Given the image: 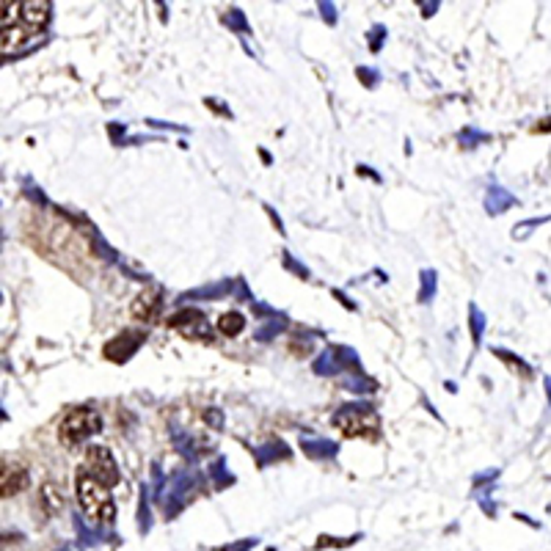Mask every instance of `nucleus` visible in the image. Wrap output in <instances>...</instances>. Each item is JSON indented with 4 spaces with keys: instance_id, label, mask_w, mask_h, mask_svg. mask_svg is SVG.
<instances>
[{
    "instance_id": "20e7f679",
    "label": "nucleus",
    "mask_w": 551,
    "mask_h": 551,
    "mask_svg": "<svg viewBox=\"0 0 551 551\" xmlns=\"http://www.w3.org/2000/svg\"><path fill=\"white\" fill-rule=\"evenodd\" d=\"M80 469L85 474H92L94 480H100L102 485H108V488H113L116 482H119V469H116V460L105 447H89L85 450Z\"/></svg>"
},
{
    "instance_id": "423d86ee",
    "label": "nucleus",
    "mask_w": 551,
    "mask_h": 551,
    "mask_svg": "<svg viewBox=\"0 0 551 551\" xmlns=\"http://www.w3.org/2000/svg\"><path fill=\"white\" fill-rule=\"evenodd\" d=\"M160 306H163L160 289H158V287H147V289H141V293L135 296L130 312H133L135 320H141V323H152L155 317L160 314Z\"/></svg>"
},
{
    "instance_id": "f257e3e1",
    "label": "nucleus",
    "mask_w": 551,
    "mask_h": 551,
    "mask_svg": "<svg viewBox=\"0 0 551 551\" xmlns=\"http://www.w3.org/2000/svg\"><path fill=\"white\" fill-rule=\"evenodd\" d=\"M75 490H77V502L83 507V513L92 521H102V524H110L116 518V505L110 497V488L102 485L100 480H94L92 474H85L83 469L77 472L75 480Z\"/></svg>"
},
{
    "instance_id": "9d476101",
    "label": "nucleus",
    "mask_w": 551,
    "mask_h": 551,
    "mask_svg": "<svg viewBox=\"0 0 551 551\" xmlns=\"http://www.w3.org/2000/svg\"><path fill=\"white\" fill-rule=\"evenodd\" d=\"M535 133H551V119H543L540 125H535Z\"/></svg>"
},
{
    "instance_id": "6e6552de",
    "label": "nucleus",
    "mask_w": 551,
    "mask_h": 551,
    "mask_svg": "<svg viewBox=\"0 0 551 551\" xmlns=\"http://www.w3.org/2000/svg\"><path fill=\"white\" fill-rule=\"evenodd\" d=\"M39 502H42V510H45L47 515H53V513H58V510L64 507V497H61V490H58L53 482L42 485V497H39Z\"/></svg>"
},
{
    "instance_id": "39448f33",
    "label": "nucleus",
    "mask_w": 551,
    "mask_h": 551,
    "mask_svg": "<svg viewBox=\"0 0 551 551\" xmlns=\"http://www.w3.org/2000/svg\"><path fill=\"white\" fill-rule=\"evenodd\" d=\"M166 323H168V328L180 331V334L188 336V339H199V342L213 339V331H210V326H207V320H205V314L196 312V309H185V312L171 314Z\"/></svg>"
},
{
    "instance_id": "7ed1b4c3",
    "label": "nucleus",
    "mask_w": 551,
    "mask_h": 551,
    "mask_svg": "<svg viewBox=\"0 0 551 551\" xmlns=\"http://www.w3.org/2000/svg\"><path fill=\"white\" fill-rule=\"evenodd\" d=\"M334 425L351 439H375L378 436V417L364 411V409H347L342 411Z\"/></svg>"
},
{
    "instance_id": "f03ea898",
    "label": "nucleus",
    "mask_w": 551,
    "mask_h": 551,
    "mask_svg": "<svg viewBox=\"0 0 551 551\" xmlns=\"http://www.w3.org/2000/svg\"><path fill=\"white\" fill-rule=\"evenodd\" d=\"M102 427V419L97 411L92 409H75L64 417L61 427H58V439H61L64 447H77L83 444L89 436H94V433Z\"/></svg>"
},
{
    "instance_id": "0eeeda50",
    "label": "nucleus",
    "mask_w": 551,
    "mask_h": 551,
    "mask_svg": "<svg viewBox=\"0 0 551 551\" xmlns=\"http://www.w3.org/2000/svg\"><path fill=\"white\" fill-rule=\"evenodd\" d=\"M28 485V472L22 466H9V460L4 463V474H0V488H4V497H17L20 490Z\"/></svg>"
},
{
    "instance_id": "1a4fd4ad",
    "label": "nucleus",
    "mask_w": 551,
    "mask_h": 551,
    "mask_svg": "<svg viewBox=\"0 0 551 551\" xmlns=\"http://www.w3.org/2000/svg\"><path fill=\"white\" fill-rule=\"evenodd\" d=\"M243 328H246V320H243L240 312H226V314L218 317V331L223 336H238Z\"/></svg>"
}]
</instances>
